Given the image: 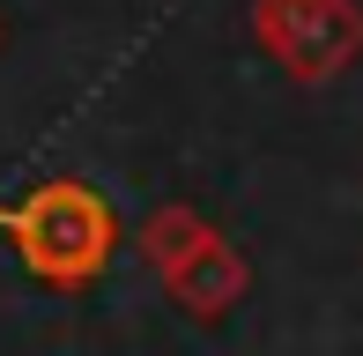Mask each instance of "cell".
Returning <instances> with one entry per match:
<instances>
[{"instance_id":"cell-4","label":"cell","mask_w":363,"mask_h":356,"mask_svg":"<svg viewBox=\"0 0 363 356\" xmlns=\"http://www.w3.org/2000/svg\"><path fill=\"white\" fill-rule=\"evenodd\" d=\"M208 230H216V223H208L193 201H156V208L141 216V230H134V252H141V260L156 267V274H171V267L186 260V252L201 245Z\"/></svg>"},{"instance_id":"cell-1","label":"cell","mask_w":363,"mask_h":356,"mask_svg":"<svg viewBox=\"0 0 363 356\" xmlns=\"http://www.w3.org/2000/svg\"><path fill=\"white\" fill-rule=\"evenodd\" d=\"M0 238L15 245L30 282L89 289L119 252V216L89 178H38L30 193L0 201Z\"/></svg>"},{"instance_id":"cell-2","label":"cell","mask_w":363,"mask_h":356,"mask_svg":"<svg viewBox=\"0 0 363 356\" xmlns=\"http://www.w3.org/2000/svg\"><path fill=\"white\" fill-rule=\"evenodd\" d=\"M252 45L304 89H326L363 60V0H252Z\"/></svg>"},{"instance_id":"cell-3","label":"cell","mask_w":363,"mask_h":356,"mask_svg":"<svg viewBox=\"0 0 363 356\" xmlns=\"http://www.w3.org/2000/svg\"><path fill=\"white\" fill-rule=\"evenodd\" d=\"M163 297H171L178 319H193V327H223V319L252 297V260H245V245H230L223 230H208L186 260L163 274Z\"/></svg>"}]
</instances>
